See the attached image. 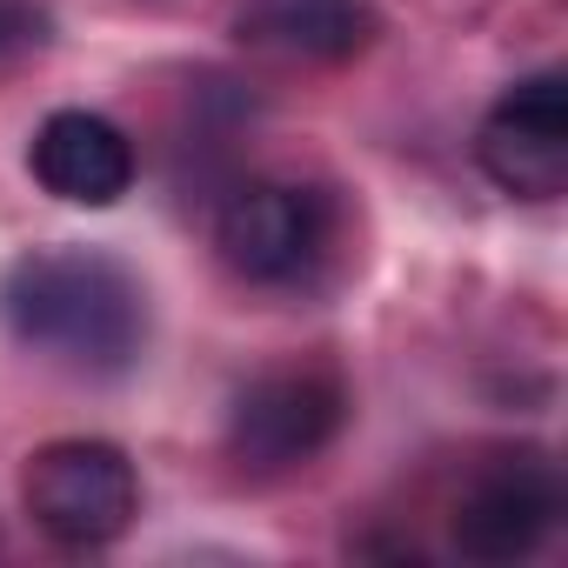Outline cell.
<instances>
[{"label": "cell", "mask_w": 568, "mask_h": 568, "mask_svg": "<svg viewBox=\"0 0 568 568\" xmlns=\"http://www.w3.org/2000/svg\"><path fill=\"white\" fill-rule=\"evenodd\" d=\"M475 154H481V174L515 194V201H555L568 187V81L555 68L515 81L481 134H475Z\"/></svg>", "instance_id": "4"}, {"label": "cell", "mask_w": 568, "mask_h": 568, "mask_svg": "<svg viewBox=\"0 0 568 568\" xmlns=\"http://www.w3.org/2000/svg\"><path fill=\"white\" fill-rule=\"evenodd\" d=\"M0 322L74 375H128L148 342V295L101 247H41L0 281Z\"/></svg>", "instance_id": "1"}, {"label": "cell", "mask_w": 568, "mask_h": 568, "mask_svg": "<svg viewBox=\"0 0 568 568\" xmlns=\"http://www.w3.org/2000/svg\"><path fill=\"white\" fill-rule=\"evenodd\" d=\"M561 521V468L548 455H508L455 501V548L468 561H521Z\"/></svg>", "instance_id": "6"}, {"label": "cell", "mask_w": 568, "mask_h": 568, "mask_svg": "<svg viewBox=\"0 0 568 568\" xmlns=\"http://www.w3.org/2000/svg\"><path fill=\"white\" fill-rule=\"evenodd\" d=\"M342 415H348V395L328 382V375H308V368H281V375H261L234 395V415H227V455L254 475H281V468H302L315 462L335 435H342Z\"/></svg>", "instance_id": "3"}, {"label": "cell", "mask_w": 568, "mask_h": 568, "mask_svg": "<svg viewBox=\"0 0 568 568\" xmlns=\"http://www.w3.org/2000/svg\"><path fill=\"white\" fill-rule=\"evenodd\" d=\"M328 241V214L308 187L295 181H247L227 194L221 221H214V247L241 281L281 288V281H302L315 267Z\"/></svg>", "instance_id": "5"}, {"label": "cell", "mask_w": 568, "mask_h": 568, "mask_svg": "<svg viewBox=\"0 0 568 568\" xmlns=\"http://www.w3.org/2000/svg\"><path fill=\"white\" fill-rule=\"evenodd\" d=\"M28 168L34 181L68 201V207H114L128 187H134V141L108 121V114H88V108H61L34 128V148H28Z\"/></svg>", "instance_id": "7"}, {"label": "cell", "mask_w": 568, "mask_h": 568, "mask_svg": "<svg viewBox=\"0 0 568 568\" xmlns=\"http://www.w3.org/2000/svg\"><path fill=\"white\" fill-rule=\"evenodd\" d=\"M21 501L34 515V528L61 548H108L128 535V521L141 515V475L114 442L94 435H68L28 455L21 475Z\"/></svg>", "instance_id": "2"}, {"label": "cell", "mask_w": 568, "mask_h": 568, "mask_svg": "<svg viewBox=\"0 0 568 568\" xmlns=\"http://www.w3.org/2000/svg\"><path fill=\"white\" fill-rule=\"evenodd\" d=\"M234 34L288 61H355L362 48H375L382 14L375 0H241Z\"/></svg>", "instance_id": "8"}, {"label": "cell", "mask_w": 568, "mask_h": 568, "mask_svg": "<svg viewBox=\"0 0 568 568\" xmlns=\"http://www.w3.org/2000/svg\"><path fill=\"white\" fill-rule=\"evenodd\" d=\"M48 48V8L41 0H0V68Z\"/></svg>", "instance_id": "9"}]
</instances>
